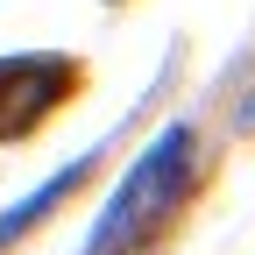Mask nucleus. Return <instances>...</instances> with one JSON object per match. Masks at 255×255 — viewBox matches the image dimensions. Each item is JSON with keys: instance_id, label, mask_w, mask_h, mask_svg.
I'll use <instances>...</instances> for the list:
<instances>
[{"instance_id": "f257e3e1", "label": "nucleus", "mask_w": 255, "mask_h": 255, "mask_svg": "<svg viewBox=\"0 0 255 255\" xmlns=\"http://www.w3.org/2000/svg\"><path fill=\"white\" fill-rule=\"evenodd\" d=\"M191 128L177 121V128H163L149 149H142V163L128 170V184L114 191V206L100 213V227H92V241H85V255H121V248H135L156 220H163L177 199H184V177H191Z\"/></svg>"}, {"instance_id": "f03ea898", "label": "nucleus", "mask_w": 255, "mask_h": 255, "mask_svg": "<svg viewBox=\"0 0 255 255\" xmlns=\"http://www.w3.org/2000/svg\"><path fill=\"white\" fill-rule=\"evenodd\" d=\"M85 170H92V156H78L71 170H57V177H50V184L36 191V199H21L14 213H0V248H7L14 234H28V227H36V220H43V213H50V206H57V199H64V191H71V184H78Z\"/></svg>"}]
</instances>
